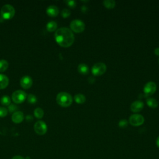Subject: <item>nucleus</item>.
I'll list each match as a JSON object with an SVG mask.
<instances>
[{"mask_svg":"<svg viewBox=\"0 0 159 159\" xmlns=\"http://www.w3.org/2000/svg\"><path fill=\"white\" fill-rule=\"evenodd\" d=\"M55 39L57 43L63 47L71 46L75 40L72 30L68 27H60L55 31Z\"/></svg>","mask_w":159,"mask_h":159,"instance_id":"nucleus-1","label":"nucleus"},{"mask_svg":"<svg viewBox=\"0 0 159 159\" xmlns=\"http://www.w3.org/2000/svg\"><path fill=\"white\" fill-rule=\"evenodd\" d=\"M57 102L62 107H68L73 102V99L70 94L66 92H60L56 97Z\"/></svg>","mask_w":159,"mask_h":159,"instance_id":"nucleus-2","label":"nucleus"},{"mask_svg":"<svg viewBox=\"0 0 159 159\" xmlns=\"http://www.w3.org/2000/svg\"><path fill=\"white\" fill-rule=\"evenodd\" d=\"M14 14L15 9L11 4H5L1 9V15L4 19H11L14 17Z\"/></svg>","mask_w":159,"mask_h":159,"instance_id":"nucleus-3","label":"nucleus"},{"mask_svg":"<svg viewBox=\"0 0 159 159\" xmlns=\"http://www.w3.org/2000/svg\"><path fill=\"white\" fill-rule=\"evenodd\" d=\"M70 28L73 31L80 33L83 32L85 29L84 23L80 19H74L70 22Z\"/></svg>","mask_w":159,"mask_h":159,"instance_id":"nucleus-4","label":"nucleus"},{"mask_svg":"<svg viewBox=\"0 0 159 159\" xmlns=\"http://www.w3.org/2000/svg\"><path fill=\"white\" fill-rule=\"evenodd\" d=\"M106 68V65L102 62L96 63L92 66L91 72L95 76H100L105 73Z\"/></svg>","mask_w":159,"mask_h":159,"instance_id":"nucleus-5","label":"nucleus"},{"mask_svg":"<svg viewBox=\"0 0 159 159\" xmlns=\"http://www.w3.org/2000/svg\"><path fill=\"white\" fill-rule=\"evenodd\" d=\"M27 97L26 93L22 90L15 91L12 94V99L16 104H20L23 102Z\"/></svg>","mask_w":159,"mask_h":159,"instance_id":"nucleus-6","label":"nucleus"},{"mask_svg":"<svg viewBox=\"0 0 159 159\" xmlns=\"http://www.w3.org/2000/svg\"><path fill=\"white\" fill-rule=\"evenodd\" d=\"M34 129L36 134L38 135H44L47 131V126L45 122L42 120H39L35 122L34 125Z\"/></svg>","mask_w":159,"mask_h":159,"instance_id":"nucleus-7","label":"nucleus"},{"mask_svg":"<svg viewBox=\"0 0 159 159\" xmlns=\"http://www.w3.org/2000/svg\"><path fill=\"white\" fill-rule=\"evenodd\" d=\"M129 122L134 126H139L144 122V117L141 114H134L129 117Z\"/></svg>","mask_w":159,"mask_h":159,"instance_id":"nucleus-8","label":"nucleus"},{"mask_svg":"<svg viewBox=\"0 0 159 159\" xmlns=\"http://www.w3.org/2000/svg\"><path fill=\"white\" fill-rule=\"evenodd\" d=\"M157 89V84L153 81H149L143 87V92L146 96L153 94Z\"/></svg>","mask_w":159,"mask_h":159,"instance_id":"nucleus-9","label":"nucleus"},{"mask_svg":"<svg viewBox=\"0 0 159 159\" xmlns=\"http://www.w3.org/2000/svg\"><path fill=\"white\" fill-rule=\"evenodd\" d=\"M33 83L32 79L30 76L25 75L21 78L20 80V84L21 87L24 89H29L30 88Z\"/></svg>","mask_w":159,"mask_h":159,"instance_id":"nucleus-10","label":"nucleus"},{"mask_svg":"<svg viewBox=\"0 0 159 159\" xmlns=\"http://www.w3.org/2000/svg\"><path fill=\"white\" fill-rule=\"evenodd\" d=\"M144 106L143 102L140 101V100H137L134 101L131 104H130V110L132 112H137L140 111Z\"/></svg>","mask_w":159,"mask_h":159,"instance_id":"nucleus-11","label":"nucleus"},{"mask_svg":"<svg viewBox=\"0 0 159 159\" xmlns=\"http://www.w3.org/2000/svg\"><path fill=\"white\" fill-rule=\"evenodd\" d=\"M24 119V113L20 111H15L12 115V120L16 124H19Z\"/></svg>","mask_w":159,"mask_h":159,"instance_id":"nucleus-12","label":"nucleus"},{"mask_svg":"<svg viewBox=\"0 0 159 159\" xmlns=\"http://www.w3.org/2000/svg\"><path fill=\"white\" fill-rule=\"evenodd\" d=\"M47 14L51 17H55L59 13L58 8L55 5H50L49 6L46 10Z\"/></svg>","mask_w":159,"mask_h":159,"instance_id":"nucleus-13","label":"nucleus"},{"mask_svg":"<svg viewBox=\"0 0 159 159\" xmlns=\"http://www.w3.org/2000/svg\"><path fill=\"white\" fill-rule=\"evenodd\" d=\"M9 78L4 74H0V89H2L7 86Z\"/></svg>","mask_w":159,"mask_h":159,"instance_id":"nucleus-14","label":"nucleus"},{"mask_svg":"<svg viewBox=\"0 0 159 159\" xmlns=\"http://www.w3.org/2000/svg\"><path fill=\"white\" fill-rule=\"evenodd\" d=\"M78 71L82 75H86L89 72V67L85 63H80L78 66Z\"/></svg>","mask_w":159,"mask_h":159,"instance_id":"nucleus-15","label":"nucleus"},{"mask_svg":"<svg viewBox=\"0 0 159 159\" xmlns=\"http://www.w3.org/2000/svg\"><path fill=\"white\" fill-rule=\"evenodd\" d=\"M146 102L147 105L152 108H155L158 105V101L153 98H148L146 100Z\"/></svg>","mask_w":159,"mask_h":159,"instance_id":"nucleus-16","label":"nucleus"},{"mask_svg":"<svg viewBox=\"0 0 159 159\" xmlns=\"http://www.w3.org/2000/svg\"><path fill=\"white\" fill-rule=\"evenodd\" d=\"M74 99L76 102L78 104H83L86 101V97L81 93H78L75 95Z\"/></svg>","mask_w":159,"mask_h":159,"instance_id":"nucleus-17","label":"nucleus"},{"mask_svg":"<svg viewBox=\"0 0 159 159\" xmlns=\"http://www.w3.org/2000/svg\"><path fill=\"white\" fill-rule=\"evenodd\" d=\"M46 28L48 32H53L57 30V24L55 21H50L47 24Z\"/></svg>","mask_w":159,"mask_h":159,"instance_id":"nucleus-18","label":"nucleus"},{"mask_svg":"<svg viewBox=\"0 0 159 159\" xmlns=\"http://www.w3.org/2000/svg\"><path fill=\"white\" fill-rule=\"evenodd\" d=\"M34 116H35V117H37V119H42L43 116L44 112L42 108L37 107L34 110Z\"/></svg>","mask_w":159,"mask_h":159,"instance_id":"nucleus-19","label":"nucleus"},{"mask_svg":"<svg viewBox=\"0 0 159 159\" xmlns=\"http://www.w3.org/2000/svg\"><path fill=\"white\" fill-rule=\"evenodd\" d=\"M9 66L8 62L4 59L0 60V72H3L6 71Z\"/></svg>","mask_w":159,"mask_h":159,"instance_id":"nucleus-20","label":"nucleus"},{"mask_svg":"<svg viewBox=\"0 0 159 159\" xmlns=\"http://www.w3.org/2000/svg\"><path fill=\"white\" fill-rule=\"evenodd\" d=\"M103 4L106 7L112 9L115 6L116 2L114 0H104L103 1Z\"/></svg>","mask_w":159,"mask_h":159,"instance_id":"nucleus-21","label":"nucleus"},{"mask_svg":"<svg viewBox=\"0 0 159 159\" xmlns=\"http://www.w3.org/2000/svg\"><path fill=\"white\" fill-rule=\"evenodd\" d=\"M1 103L4 106H9L11 104V99L8 96L4 95L1 99Z\"/></svg>","mask_w":159,"mask_h":159,"instance_id":"nucleus-22","label":"nucleus"},{"mask_svg":"<svg viewBox=\"0 0 159 159\" xmlns=\"http://www.w3.org/2000/svg\"><path fill=\"white\" fill-rule=\"evenodd\" d=\"M37 99L35 95L32 94H30L27 96V101L29 103L33 104H35L37 102Z\"/></svg>","mask_w":159,"mask_h":159,"instance_id":"nucleus-23","label":"nucleus"},{"mask_svg":"<svg viewBox=\"0 0 159 159\" xmlns=\"http://www.w3.org/2000/svg\"><path fill=\"white\" fill-rule=\"evenodd\" d=\"M71 14V11L68 9H63L62 11H61V15L64 18H66L70 16Z\"/></svg>","mask_w":159,"mask_h":159,"instance_id":"nucleus-24","label":"nucleus"},{"mask_svg":"<svg viewBox=\"0 0 159 159\" xmlns=\"http://www.w3.org/2000/svg\"><path fill=\"white\" fill-rule=\"evenodd\" d=\"M119 126L120 127V128H125L128 125V122L127 120L125 119H121L119 122Z\"/></svg>","mask_w":159,"mask_h":159,"instance_id":"nucleus-25","label":"nucleus"},{"mask_svg":"<svg viewBox=\"0 0 159 159\" xmlns=\"http://www.w3.org/2000/svg\"><path fill=\"white\" fill-rule=\"evenodd\" d=\"M7 114V109L3 107H0V117H4Z\"/></svg>","mask_w":159,"mask_h":159,"instance_id":"nucleus-26","label":"nucleus"},{"mask_svg":"<svg viewBox=\"0 0 159 159\" xmlns=\"http://www.w3.org/2000/svg\"><path fill=\"white\" fill-rule=\"evenodd\" d=\"M65 2L70 7H75L76 6V1L74 0H66L65 1Z\"/></svg>","mask_w":159,"mask_h":159,"instance_id":"nucleus-27","label":"nucleus"},{"mask_svg":"<svg viewBox=\"0 0 159 159\" xmlns=\"http://www.w3.org/2000/svg\"><path fill=\"white\" fill-rule=\"evenodd\" d=\"M8 109H9V112H13V111H14L17 109V106H15L14 104H11L10 105H9Z\"/></svg>","mask_w":159,"mask_h":159,"instance_id":"nucleus-28","label":"nucleus"},{"mask_svg":"<svg viewBox=\"0 0 159 159\" xmlns=\"http://www.w3.org/2000/svg\"><path fill=\"white\" fill-rule=\"evenodd\" d=\"M81 11H82L83 12L86 13V12L88 11V7L86 6L85 5H83V6H82L81 7Z\"/></svg>","mask_w":159,"mask_h":159,"instance_id":"nucleus-29","label":"nucleus"},{"mask_svg":"<svg viewBox=\"0 0 159 159\" xmlns=\"http://www.w3.org/2000/svg\"><path fill=\"white\" fill-rule=\"evenodd\" d=\"M11 159H25V158L20 155H16V156H14Z\"/></svg>","mask_w":159,"mask_h":159,"instance_id":"nucleus-30","label":"nucleus"},{"mask_svg":"<svg viewBox=\"0 0 159 159\" xmlns=\"http://www.w3.org/2000/svg\"><path fill=\"white\" fill-rule=\"evenodd\" d=\"M154 53L156 55H159V47H157L155 48Z\"/></svg>","mask_w":159,"mask_h":159,"instance_id":"nucleus-31","label":"nucleus"},{"mask_svg":"<svg viewBox=\"0 0 159 159\" xmlns=\"http://www.w3.org/2000/svg\"><path fill=\"white\" fill-rule=\"evenodd\" d=\"M32 119H33V118H32V117L31 116L28 115V116H26V120L27 121H31V120H32Z\"/></svg>","mask_w":159,"mask_h":159,"instance_id":"nucleus-32","label":"nucleus"},{"mask_svg":"<svg viewBox=\"0 0 159 159\" xmlns=\"http://www.w3.org/2000/svg\"><path fill=\"white\" fill-rule=\"evenodd\" d=\"M156 144H157V147L159 148V136L157 137V139L156 140Z\"/></svg>","mask_w":159,"mask_h":159,"instance_id":"nucleus-33","label":"nucleus"},{"mask_svg":"<svg viewBox=\"0 0 159 159\" xmlns=\"http://www.w3.org/2000/svg\"><path fill=\"white\" fill-rule=\"evenodd\" d=\"M81 2H88V1H83V0H81Z\"/></svg>","mask_w":159,"mask_h":159,"instance_id":"nucleus-34","label":"nucleus"}]
</instances>
